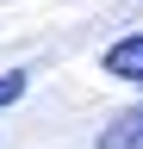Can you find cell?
<instances>
[{
  "mask_svg": "<svg viewBox=\"0 0 143 149\" xmlns=\"http://www.w3.org/2000/svg\"><path fill=\"white\" fill-rule=\"evenodd\" d=\"M100 68H106V74H118V81H143V31L118 37V44L100 56Z\"/></svg>",
  "mask_w": 143,
  "mask_h": 149,
  "instance_id": "1",
  "label": "cell"
},
{
  "mask_svg": "<svg viewBox=\"0 0 143 149\" xmlns=\"http://www.w3.org/2000/svg\"><path fill=\"white\" fill-rule=\"evenodd\" d=\"M100 149H143V106L118 112V118L100 130Z\"/></svg>",
  "mask_w": 143,
  "mask_h": 149,
  "instance_id": "2",
  "label": "cell"
},
{
  "mask_svg": "<svg viewBox=\"0 0 143 149\" xmlns=\"http://www.w3.org/2000/svg\"><path fill=\"white\" fill-rule=\"evenodd\" d=\"M25 87H31V81H25V68L0 74V112H6V106H19V100H25Z\"/></svg>",
  "mask_w": 143,
  "mask_h": 149,
  "instance_id": "3",
  "label": "cell"
}]
</instances>
